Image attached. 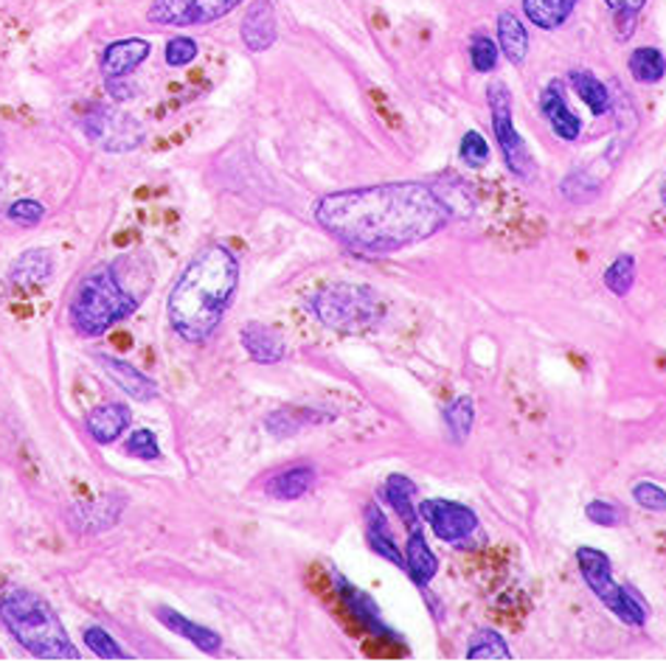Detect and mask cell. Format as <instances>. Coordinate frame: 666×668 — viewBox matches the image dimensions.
Masks as SVG:
<instances>
[{"label": "cell", "mask_w": 666, "mask_h": 668, "mask_svg": "<svg viewBox=\"0 0 666 668\" xmlns=\"http://www.w3.org/2000/svg\"><path fill=\"white\" fill-rule=\"evenodd\" d=\"M450 219L448 200L419 180L335 191L316 203V223L357 255L400 253L448 228Z\"/></svg>", "instance_id": "1"}, {"label": "cell", "mask_w": 666, "mask_h": 668, "mask_svg": "<svg viewBox=\"0 0 666 668\" xmlns=\"http://www.w3.org/2000/svg\"><path fill=\"white\" fill-rule=\"evenodd\" d=\"M239 289V259L225 244H209L194 255L169 293L166 314L175 334L205 343L217 332Z\"/></svg>", "instance_id": "2"}, {"label": "cell", "mask_w": 666, "mask_h": 668, "mask_svg": "<svg viewBox=\"0 0 666 668\" xmlns=\"http://www.w3.org/2000/svg\"><path fill=\"white\" fill-rule=\"evenodd\" d=\"M152 289L150 264L135 255H119L116 262L85 275L73 295L68 318L85 337H102L116 323L130 318Z\"/></svg>", "instance_id": "3"}, {"label": "cell", "mask_w": 666, "mask_h": 668, "mask_svg": "<svg viewBox=\"0 0 666 668\" xmlns=\"http://www.w3.org/2000/svg\"><path fill=\"white\" fill-rule=\"evenodd\" d=\"M0 621L28 655L40 657V660H76L80 657V648L73 646L51 604L28 587L12 584L3 589Z\"/></svg>", "instance_id": "4"}, {"label": "cell", "mask_w": 666, "mask_h": 668, "mask_svg": "<svg viewBox=\"0 0 666 668\" xmlns=\"http://www.w3.org/2000/svg\"><path fill=\"white\" fill-rule=\"evenodd\" d=\"M310 309L323 326L335 332H366L383 321V298L366 284H326L310 298Z\"/></svg>", "instance_id": "5"}, {"label": "cell", "mask_w": 666, "mask_h": 668, "mask_svg": "<svg viewBox=\"0 0 666 668\" xmlns=\"http://www.w3.org/2000/svg\"><path fill=\"white\" fill-rule=\"evenodd\" d=\"M576 568H580V576L585 578L587 589L605 604L621 623L627 627H644L646 618H650V604L641 596L633 584H619L614 578V564L610 557L599 548H576Z\"/></svg>", "instance_id": "6"}, {"label": "cell", "mask_w": 666, "mask_h": 668, "mask_svg": "<svg viewBox=\"0 0 666 668\" xmlns=\"http://www.w3.org/2000/svg\"><path fill=\"white\" fill-rule=\"evenodd\" d=\"M487 105L489 112H492V132L495 141H498V150L503 155V164L521 180H535L537 164L535 157H532V150H528L526 141L518 132L515 116H512V93H509L503 82H492L487 87Z\"/></svg>", "instance_id": "7"}, {"label": "cell", "mask_w": 666, "mask_h": 668, "mask_svg": "<svg viewBox=\"0 0 666 668\" xmlns=\"http://www.w3.org/2000/svg\"><path fill=\"white\" fill-rule=\"evenodd\" d=\"M82 130L105 152H130L144 141V130H141L139 121L127 112L112 110V107H93L82 121Z\"/></svg>", "instance_id": "8"}, {"label": "cell", "mask_w": 666, "mask_h": 668, "mask_svg": "<svg viewBox=\"0 0 666 668\" xmlns=\"http://www.w3.org/2000/svg\"><path fill=\"white\" fill-rule=\"evenodd\" d=\"M242 0H152L146 20L155 26H205L231 14Z\"/></svg>", "instance_id": "9"}, {"label": "cell", "mask_w": 666, "mask_h": 668, "mask_svg": "<svg viewBox=\"0 0 666 668\" xmlns=\"http://www.w3.org/2000/svg\"><path fill=\"white\" fill-rule=\"evenodd\" d=\"M419 517L430 525L436 537L448 545H462L478 530V514L455 500L430 498L419 503Z\"/></svg>", "instance_id": "10"}, {"label": "cell", "mask_w": 666, "mask_h": 668, "mask_svg": "<svg viewBox=\"0 0 666 668\" xmlns=\"http://www.w3.org/2000/svg\"><path fill=\"white\" fill-rule=\"evenodd\" d=\"M335 589H337V596H341V601H344V607L349 609V616L355 618V621L360 623L366 632H371V635H380V637H389V641H396V632L383 621V612H380L377 601L369 596V593H366V589H360L357 584H352L349 578L341 576V573H335Z\"/></svg>", "instance_id": "11"}, {"label": "cell", "mask_w": 666, "mask_h": 668, "mask_svg": "<svg viewBox=\"0 0 666 668\" xmlns=\"http://www.w3.org/2000/svg\"><path fill=\"white\" fill-rule=\"evenodd\" d=\"M239 34H242V43L251 51L259 53L273 48V43L278 39V20L271 0H253L248 12H245Z\"/></svg>", "instance_id": "12"}, {"label": "cell", "mask_w": 666, "mask_h": 668, "mask_svg": "<svg viewBox=\"0 0 666 668\" xmlns=\"http://www.w3.org/2000/svg\"><path fill=\"white\" fill-rule=\"evenodd\" d=\"M540 112L546 116V121L551 124V130L557 132V138H562V141H576L582 132V118L576 116L571 107H568V98H566V87H562V82H551V85H546V91L540 93Z\"/></svg>", "instance_id": "13"}, {"label": "cell", "mask_w": 666, "mask_h": 668, "mask_svg": "<svg viewBox=\"0 0 666 668\" xmlns=\"http://www.w3.org/2000/svg\"><path fill=\"white\" fill-rule=\"evenodd\" d=\"M96 360H99L102 371H105L107 377H110V380L135 402H152L158 396V385H155L144 371H139V368L132 366V362L110 357V354H99Z\"/></svg>", "instance_id": "14"}, {"label": "cell", "mask_w": 666, "mask_h": 668, "mask_svg": "<svg viewBox=\"0 0 666 668\" xmlns=\"http://www.w3.org/2000/svg\"><path fill=\"white\" fill-rule=\"evenodd\" d=\"M239 341H242L245 351L251 354V360L259 362V366H276V362L284 360V354H287L282 334L267 326V323H245V326L239 329Z\"/></svg>", "instance_id": "15"}, {"label": "cell", "mask_w": 666, "mask_h": 668, "mask_svg": "<svg viewBox=\"0 0 666 668\" xmlns=\"http://www.w3.org/2000/svg\"><path fill=\"white\" fill-rule=\"evenodd\" d=\"M53 275V259L48 250H26L14 259L12 270H9V282L12 287L23 289V293H34V289L46 287Z\"/></svg>", "instance_id": "16"}, {"label": "cell", "mask_w": 666, "mask_h": 668, "mask_svg": "<svg viewBox=\"0 0 666 668\" xmlns=\"http://www.w3.org/2000/svg\"><path fill=\"white\" fill-rule=\"evenodd\" d=\"M155 618H158V621L164 623L169 632H175V635L186 637V641L192 643V646H198L203 655H217L219 648H223V637H219L214 629L200 627V623L189 621L186 616H180L178 609L158 607L155 609Z\"/></svg>", "instance_id": "17"}, {"label": "cell", "mask_w": 666, "mask_h": 668, "mask_svg": "<svg viewBox=\"0 0 666 668\" xmlns=\"http://www.w3.org/2000/svg\"><path fill=\"white\" fill-rule=\"evenodd\" d=\"M146 57H150V43L146 39H119V43L107 46L105 57H102V73H105V79H124Z\"/></svg>", "instance_id": "18"}, {"label": "cell", "mask_w": 666, "mask_h": 668, "mask_svg": "<svg viewBox=\"0 0 666 668\" xmlns=\"http://www.w3.org/2000/svg\"><path fill=\"white\" fill-rule=\"evenodd\" d=\"M403 557L405 570H408L411 582H414L416 587L425 589L433 582L436 573H439V559H436V553L430 550V545L425 542V534L419 530V525L408 530V545H405Z\"/></svg>", "instance_id": "19"}, {"label": "cell", "mask_w": 666, "mask_h": 668, "mask_svg": "<svg viewBox=\"0 0 666 668\" xmlns=\"http://www.w3.org/2000/svg\"><path fill=\"white\" fill-rule=\"evenodd\" d=\"M132 413L130 407L121 405V402H107V405H99L96 410L87 416V430H91L93 441L96 444H112V441L121 439V432L130 427Z\"/></svg>", "instance_id": "20"}, {"label": "cell", "mask_w": 666, "mask_h": 668, "mask_svg": "<svg viewBox=\"0 0 666 668\" xmlns=\"http://www.w3.org/2000/svg\"><path fill=\"white\" fill-rule=\"evenodd\" d=\"M366 539H369V548L374 550L377 557L389 559V562L396 564V568H405L403 550L396 548L394 534H391L389 528V520H385V514L380 511V505L377 503H371L369 509H366Z\"/></svg>", "instance_id": "21"}, {"label": "cell", "mask_w": 666, "mask_h": 668, "mask_svg": "<svg viewBox=\"0 0 666 668\" xmlns=\"http://www.w3.org/2000/svg\"><path fill=\"white\" fill-rule=\"evenodd\" d=\"M312 484H316V469H312L310 464H296L276 472V475L264 484V491L276 500H298L312 489Z\"/></svg>", "instance_id": "22"}, {"label": "cell", "mask_w": 666, "mask_h": 668, "mask_svg": "<svg viewBox=\"0 0 666 668\" xmlns=\"http://www.w3.org/2000/svg\"><path fill=\"white\" fill-rule=\"evenodd\" d=\"M330 419H332L330 413L316 410V407H282V410L271 413V416L264 419V427H267L276 439H287V436L301 432L304 427L323 425V421Z\"/></svg>", "instance_id": "23"}, {"label": "cell", "mask_w": 666, "mask_h": 668, "mask_svg": "<svg viewBox=\"0 0 666 668\" xmlns=\"http://www.w3.org/2000/svg\"><path fill=\"white\" fill-rule=\"evenodd\" d=\"M383 494L391 509H394L396 517L405 523V528L411 530L419 525V520H416L419 517V514H416V494H419V489H416V484L408 475H400V472L389 475V480H385L383 486Z\"/></svg>", "instance_id": "24"}, {"label": "cell", "mask_w": 666, "mask_h": 668, "mask_svg": "<svg viewBox=\"0 0 666 668\" xmlns=\"http://www.w3.org/2000/svg\"><path fill=\"white\" fill-rule=\"evenodd\" d=\"M121 509H124V500L119 494H105L99 503L93 505H80L73 509V520L71 523L76 525L80 530H102L110 528V525L119 523Z\"/></svg>", "instance_id": "25"}, {"label": "cell", "mask_w": 666, "mask_h": 668, "mask_svg": "<svg viewBox=\"0 0 666 668\" xmlns=\"http://www.w3.org/2000/svg\"><path fill=\"white\" fill-rule=\"evenodd\" d=\"M498 48L507 53L512 65H521L528 57V32L521 23V17L512 12L498 14Z\"/></svg>", "instance_id": "26"}, {"label": "cell", "mask_w": 666, "mask_h": 668, "mask_svg": "<svg viewBox=\"0 0 666 668\" xmlns=\"http://www.w3.org/2000/svg\"><path fill=\"white\" fill-rule=\"evenodd\" d=\"M580 0H523V12L528 23H535L543 32H555L574 14Z\"/></svg>", "instance_id": "27"}, {"label": "cell", "mask_w": 666, "mask_h": 668, "mask_svg": "<svg viewBox=\"0 0 666 668\" xmlns=\"http://www.w3.org/2000/svg\"><path fill=\"white\" fill-rule=\"evenodd\" d=\"M568 82H571L576 96L585 102L587 110L594 112V116H605V112L610 110V93H607L605 82H599L587 68H576V71H571Z\"/></svg>", "instance_id": "28"}, {"label": "cell", "mask_w": 666, "mask_h": 668, "mask_svg": "<svg viewBox=\"0 0 666 668\" xmlns=\"http://www.w3.org/2000/svg\"><path fill=\"white\" fill-rule=\"evenodd\" d=\"M627 68H630V76H633L635 82H641V85H655L666 73V57L653 46L635 48V51L630 53V59H627Z\"/></svg>", "instance_id": "29"}, {"label": "cell", "mask_w": 666, "mask_h": 668, "mask_svg": "<svg viewBox=\"0 0 666 668\" xmlns=\"http://www.w3.org/2000/svg\"><path fill=\"white\" fill-rule=\"evenodd\" d=\"M509 657V643L495 629H478L467 641V660H503Z\"/></svg>", "instance_id": "30"}, {"label": "cell", "mask_w": 666, "mask_h": 668, "mask_svg": "<svg viewBox=\"0 0 666 668\" xmlns=\"http://www.w3.org/2000/svg\"><path fill=\"white\" fill-rule=\"evenodd\" d=\"M444 425H448L450 439H453V444H464L469 436V430H473V421H475V402L469 399V396H462V399H455L453 405L444 407Z\"/></svg>", "instance_id": "31"}, {"label": "cell", "mask_w": 666, "mask_h": 668, "mask_svg": "<svg viewBox=\"0 0 666 668\" xmlns=\"http://www.w3.org/2000/svg\"><path fill=\"white\" fill-rule=\"evenodd\" d=\"M633 284H635V259L625 253L607 267L605 287L614 295H619V298H625V295L633 289Z\"/></svg>", "instance_id": "32"}, {"label": "cell", "mask_w": 666, "mask_h": 668, "mask_svg": "<svg viewBox=\"0 0 666 668\" xmlns=\"http://www.w3.org/2000/svg\"><path fill=\"white\" fill-rule=\"evenodd\" d=\"M85 643L91 648L93 655L102 657V660H127V652L112 641L110 632H105L102 627H87L85 629Z\"/></svg>", "instance_id": "33"}, {"label": "cell", "mask_w": 666, "mask_h": 668, "mask_svg": "<svg viewBox=\"0 0 666 668\" xmlns=\"http://www.w3.org/2000/svg\"><path fill=\"white\" fill-rule=\"evenodd\" d=\"M498 53H501V48L495 46L487 34H475L473 43H469V62L478 73L495 71L498 68Z\"/></svg>", "instance_id": "34"}, {"label": "cell", "mask_w": 666, "mask_h": 668, "mask_svg": "<svg viewBox=\"0 0 666 668\" xmlns=\"http://www.w3.org/2000/svg\"><path fill=\"white\" fill-rule=\"evenodd\" d=\"M459 157H462L467 166H473V169H481V166H487V160H489L487 138H484L478 130L464 132L462 144H459Z\"/></svg>", "instance_id": "35"}, {"label": "cell", "mask_w": 666, "mask_h": 668, "mask_svg": "<svg viewBox=\"0 0 666 668\" xmlns=\"http://www.w3.org/2000/svg\"><path fill=\"white\" fill-rule=\"evenodd\" d=\"M127 455H132V458H141V461H158L160 458V444L158 439H155V432L152 430H132V436L127 439L124 444Z\"/></svg>", "instance_id": "36"}, {"label": "cell", "mask_w": 666, "mask_h": 668, "mask_svg": "<svg viewBox=\"0 0 666 668\" xmlns=\"http://www.w3.org/2000/svg\"><path fill=\"white\" fill-rule=\"evenodd\" d=\"M200 48L192 37H175L166 43V65L186 68L198 59Z\"/></svg>", "instance_id": "37"}, {"label": "cell", "mask_w": 666, "mask_h": 668, "mask_svg": "<svg viewBox=\"0 0 666 668\" xmlns=\"http://www.w3.org/2000/svg\"><path fill=\"white\" fill-rule=\"evenodd\" d=\"M585 517L596 525H605V528H616L625 520V511L619 505L607 503V500H591L585 505Z\"/></svg>", "instance_id": "38"}, {"label": "cell", "mask_w": 666, "mask_h": 668, "mask_svg": "<svg viewBox=\"0 0 666 668\" xmlns=\"http://www.w3.org/2000/svg\"><path fill=\"white\" fill-rule=\"evenodd\" d=\"M633 500L641 505V509L666 511V489L664 486L653 484V480H641V484H635Z\"/></svg>", "instance_id": "39"}, {"label": "cell", "mask_w": 666, "mask_h": 668, "mask_svg": "<svg viewBox=\"0 0 666 668\" xmlns=\"http://www.w3.org/2000/svg\"><path fill=\"white\" fill-rule=\"evenodd\" d=\"M46 216V205L37 200H17L9 205V219L17 225H37Z\"/></svg>", "instance_id": "40"}, {"label": "cell", "mask_w": 666, "mask_h": 668, "mask_svg": "<svg viewBox=\"0 0 666 668\" xmlns=\"http://www.w3.org/2000/svg\"><path fill=\"white\" fill-rule=\"evenodd\" d=\"M605 3L614 9L616 14H639L646 0H605Z\"/></svg>", "instance_id": "41"}, {"label": "cell", "mask_w": 666, "mask_h": 668, "mask_svg": "<svg viewBox=\"0 0 666 668\" xmlns=\"http://www.w3.org/2000/svg\"><path fill=\"white\" fill-rule=\"evenodd\" d=\"M661 200H664V205H666V186H664V189H661Z\"/></svg>", "instance_id": "42"}]
</instances>
